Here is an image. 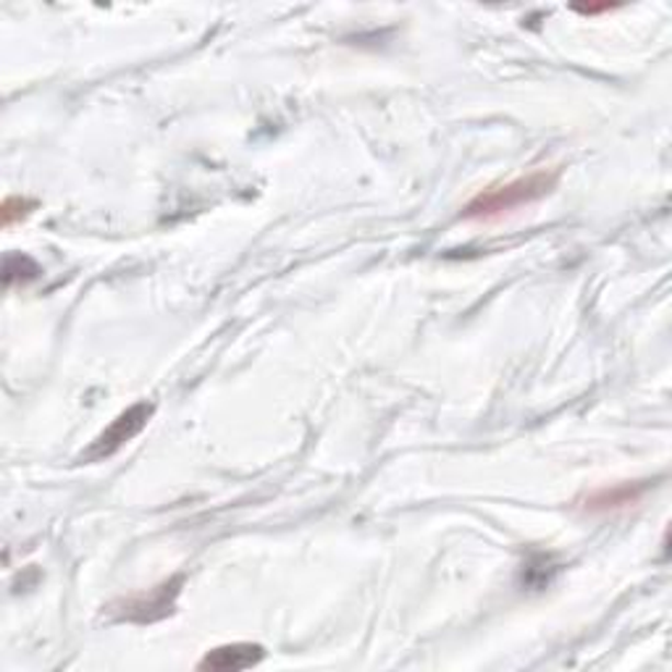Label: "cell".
Masks as SVG:
<instances>
[{
	"mask_svg": "<svg viewBox=\"0 0 672 672\" xmlns=\"http://www.w3.org/2000/svg\"><path fill=\"white\" fill-rule=\"evenodd\" d=\"M43 271H39V265L32 261V258L26 255H5L3 263V278H5V287H13L16 282H32V278H37Z\"/></svg>",
	"mask_w": 672,
	"mask_h": 672,
	"instance_id": "cell-6",
	"label": "cell"
},
{
	"mask_svg": "<svg viewBox=\"0 0 672 672\" xmlns=\"http://www.w3.org/2000/svg\"><path fill=\"white\" fill-rule=\"evenodd\" d=\"M263 647L258 643H226V647H218L208 651V654L200 660V670H210V672H239L255 668L258 662L263 660Z\"/></svg>",
	"mask_w": 672,
	"mask_h": 672,
	"instance_id": "cell-5",
	"label": "cell"
},
{
	"mask_svg": "<svg viewBox=\"0 0 672 672\" xmlns=\"http://www.w3.org/2000/svg\"><path fill=\"white\" fill-rule=\"evenodd\" d=\"M182 585H184V576L169 578V581L156 585V589L116 602L113 604V615H116L118 620L143 623V625L163 620V617H169L171 612H174L176 599L182 594Z\"/></svg>",
	"mask_w": 672,
	"mask_h": 672,
	"instance_id": "cell-2",
	"label": "cell"
},
{
	"mask_svg": "<svg viewBox=\"0 0 672 672\" xmlns=\"http://www.w3.org/2000/svg\"><path fill=\"white\" fill-rule=\"evenodd\" d=\"M647 489H649L647 481L602 486V489H594L591 494H585L581 502H578V508L589 512V515H607V512L634 508V504L641 502V497L647 494Z\"/></svg>",
	"mask_w": 672,
	"mask_h": 672,
	"instance_id": "cell-4",
	"label": "cell"
},
{
	"mask_svg": "<svg viewBox=\"0 0 672 672\" xmlns=\"http://www.w3.org/2000/svg\"><path fill=\"white\" fill-rule=\"evenodd\" d=\"M35 208H37V203L30 197H5L3 208H0V216H3V226H5V229H11L13 224L24 221V218L30 216V213Z\"/></svg>",
	"mask_w": 672,
	"mask_h": 672,
	"instance_id": "cell-7",
	"label": "cell"
},
{
	"mask_svg": "<svg viewBox=\"0 0 672 672\" xmlns=\"http://www.w3.org/2000/svg\"><path fill=\"white\" fill-rule=\"evenodd\" d=\"M152 412H156V408H152L150 402H137V405H132V408H126L122 415H118L116 421H113L109 429H105L103 434H100L95 442L84 449L82 460L98 463V460H105V457L116 455L124 444H129L137 434H143V429L148 425Z\"/></svg>",
	"mask_w": 672,
	"mask_h": 672,
	"instance_id": "cell-3",
	"label": "cell"
},
{
	"mask_svg": "<svg viewBox=\"0 0 672 672\" xmlns=\"http://www.w3.org/2000/svg\"><path fill=\"white\" fill-rule=\"evenodd\" d=\"M612 9H615V5H610V3H602V5H573V11L583 13V16H596V13H607Z\"/></svg>",
	"mask_w": 672,
	"mask_h": 672,
	"instance_id": "cell-8",
	"label": "cell"
},
{
	"mask_svg": "<svg viewBox=\"0 0 672 672\" xmlns=\"http://www.w3.org/2000/svg\"><path fill=\"white\" fill-rule=\"evenodd\" d=\"M560 182V171H534V174L512 179L508 184H497L489 187L470 200L463 208V218L468 221H483V218H497L504 213H512L525 205H534L542 197H547L551 190Z\"/></svg>",
	"mask_w": 672,
	"mask_h": 672,
	"instance_id": "cell-1",
	"label": "cell"
}]
</instances>
